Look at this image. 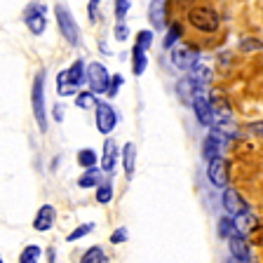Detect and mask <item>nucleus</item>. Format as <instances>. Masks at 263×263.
<instances>
[{
  "mask_svg": "<svg viewBox=\"0 0 263 263\" xmlns=\"http://www.w3.org/2000/svg\"><path fill=\"white\" fill-rule=\"evenodd\" d=\"M31 104L33 115L38 122L40 132H47V110H45V71H40L33 80V92H31Z\"/></svg>",
  "mask_w": 263,
  "mask_h": 263,
  "instance_id": "obj_1",
  "label": "nucleus"
},
{
  "mask_svg": "<svg viewBox=\"0 0 263 263\" xmlns=\"http://www.w3.org/2000/svg\"><path fill=\"white\" fill-rule=\"evenodd\" d=\"M188 22L202 33H214V31H219V26H221L219 14H216L212 7H195V10H191Z\"/></svg>",
  "mask_w": 263,
  "mask_h": 263,
  "instance_id": "obj_2",
  "label": "nucleus"
},
{
  "mask_svg": "<svg viewBox=\"0 0 263 263\" xmlns=\"http://www.w3.org/2000/svg\"><path fill=\"white\" fill-rule=\"evenodd\" d=\"M54 14H57V24H59L61 35H64V38L68 40L73 47H78V45H80V28H78L73 14L66 10L64 5H57L54 7Z\"/></svg>",
  "mask_w": 263,
  "mask_h": 263,
  "instance_id": "obj_3",
  "label": "nucleus"
},
{
  "mask_svg": "<svg viewBox=\"0 0 263 263\" xmlns=\"http://www.w3.org/2000/svg\"><path fill=\"white\" fill-rule=\"evenodd\" d=\"M85 80L89 82V89H92L94 94L108 92L110 76H108V71H106V66H101L99 61H92L89 66H85Z\"/></svg>",
  "mask_w": 263,
  "mask_h": 263,
  "instance_id": "obj_4",
  "label": "nucleus"
},
{
  "mask_svg": "<svg viewBox=\"0 0 263 263\" xmlns=\"http://www.w3.org/2000/svg\"><path fill=\"white\" fill-rule=\"evenodd\" d=\"M24 22H26L28 31H31L33 35H40V33L45 31V26H47V19H45V5H40V3L28 5L26 14H24Z\"/></svg>",
  "mask_w": 263,
  "mask_h": 263,
  "instance_id": "obj_5",
  "label": "nucleus"
},
{
  "mask_svg": "<svg viewBox=\"0 0 263 263\" xmlns=\"http://www.w3.org/2000/svg\"><path fill=\"white\" fill-rule=\"evenodd\" d=\"M115 125H118V113L113 110V106L110 104H99L97 101V127L101 134H110V132L115 129Z\"/></svg>",
  "mask_w": 263,
  "mask_h": 263,
  "instance_id": "obj_6",
  "label": "nucleus"
},
{
  "mask_svg": "<svg viewBox=\"0 0 263 263\" xmlns=\"http://www.w3.org/2000/svg\"><path fill=\"white\" fill-rule=\"evenodd\" d=\"M193 108H195V115H197V120L202 122V125H207V127H212L214 125V120H216V113H214V108H212V104H209V99L204 97L200 89L195 92V97H193Z\"/></svg>",
  "mask_w": 263,
  "mask_h": 263,
  "instance_id": "obj_7",
  "label": "nucleus"
},
{
  "mask_svg": "<svg viewBox=\"0 0 263 263\" xmlns=\"http://www.w3.org/2000/svg\"><path fill=\"white\" fill-rule=\"evenodd\" d=\"M172 61H174V66L176 68H181V71H191L193 66L200 61V54H197L195 47L181 45V47H176L174 52H172Z\"/></svg>",
  "mask_w": 263,
  "mask_h": 263,
  "instance_id": "obj_8",
  "label": "nucleus"
},
{
  "mask_svg": "<svg viewBox=\"0 0 263 263\" xmlns=\"http://www.w3.org/2000/svg\"><path fill=\"white\" fill-rule=\"evenodd\" d=\"M207 174H209V181H212L216 188H226L228 183V164L221 155L209 160V167H207Z\"/></svg>",
  "mask_w": 263,
  "mask_h": 263,
  "instance_id": "obj_9",
  "label": "nucleus"
},
{
  "mask_svg": "<svg viewBox=\"0 0 263 263\" xmlns=\"http://www.w3.org/2000/svg\"><path fill=\"white\" fill-rule=\"evenodd\" d=\"M226 132H221V129H212L209 132V137L204 139V143H202V155L207 160H212V158H216V155H221V151H223V146H226Z\"/></svg>",
  "mask_w": 263,
  "mask_h": 263,
  "instance_id": "obj_10",
  "label": "nucleus"
},
{
  "mask_svg": "<svg viewBox=\"0 0 263 263\" xmlns=\"http://www.w3.org/2000/svg\"><path fill=\"white\" fill-rule=\"evenodd\" d=\"M54 219H57L54 207L52 204H43L38 209V214H35V219H33V228L38 230V233H45V230H49L54 226Z\"/></svg>",
  "mask_w": 263,
  "mask_h": 263,
  "instance_id": "obj_11",
  "label": "nucleus"
},
{
  "mask_svg": "<svg viewBox=\"0 0 263 263\" xmlns=\"http://www.w3.org/2000/svg\"><path fill=\"white\" fill-rule=\"evenodd\" d=\"M223 207L228 209L230 214H242V212H247V202L240 197V193L235 191V188H226L223 191Z\"/></svg>",
  "mask_w": 263,
  "mask_h": 263,
  "instance_id": "obj_12",
  "label": "nucleus"
},
{
  "mask_svg": "<svg viewBox=\"0 0 263 263\" xmlns=\"http://www.w3.org/2000/svg\"><path fill=\"white\" fill-rule=\"evenodd\" d=\"M228 240H230V256L237 258V261H242V263H252L249 247H247L245 237H242L240 233H237V235H233V237H228Z\"/></svg>",
  "mask_w": 263,
  "mask_h": 263,
  "instance_id": "obj_13",
  "label": "nucleus"
},
{
  "mask_svg": "<svg viewBox=\"0 0 263 263\" xmlns=\"http://www.w3.org/2000/svg\"><path fill=\"white\" fill-rule=\"evenodd\" d=\"M115 162H118V146H115L113 139H106L104 143V160H101V167L104 172H113L115 170Z\"/></svg>",
  "mask_w": 263,
  "mask_h": 263,
  "instance_id": "obj_14",
  "label": "nucleus"
},
{
  "mask_svg": "<svg viewBox=\"0 0 263 263\" xmlns=\"http://www.w3.org/2000/svg\"><path fill=\"white\" fill-rule=\"evenodd\" d=\"M122 164H125V176L132 179L134 176V164H137V146L132 141L122 148Z\"/></svg>",
  "mask_w": 263,
  "mask_h": 263,
  "instance_id": "obj_15",
  "label": "nucleus"
},
{
  "mask_svg": "<svg viewBox=\"0 0 263 263\" xmlns=\"http://www.w3.org/2000/svg\"><path fill=\"white\" fill-rule=\"evenodd\" d=\"M64 73H66V80L71 82L73 87H80L82 82H85V61L78 59L76 64H73L68 71H64Z\"/></svg>",
  "mask_w": 263,
  "mask_h": 263,
  "instance_id": "obj_16",
  "label": "nucleus"
},
{
  "mask_svg": "<svg viewBox=\"0 0 263 263\" xmlns=\"http://www.w3.org/2000/svg\"><path fill=\"white\" fill-rule=\"evenodd\" d=\"M132 71H134V76H141L143 71H146V64H148V59H146V49L143 47H139V45H134V49H132Z\"/></svg>",
  "mask_w": 263,
  "mask_h": 263,
  "instance_id": "obj_17",
  "label": "nucleus"
},
{
  "mask_svg": "<svg viewBox=\"0 0 263 263\" xmlns=\"http://www.w3.org/2000/svg\"><path fill=\"white\" fill-rule=\"evenodd\" d=\"M176 92H179L181 101H186V104H191L193 97H195V92H197V85L191 80V78H186V80H181L179 85H176Z\"/></svg>",
  "mask_w": 263,
  "mask_h": 263,
  "instance_id": "obj_18",
  "label": "nucleus"
},
{
  "mask_svg": "<svg viewBox=\"0 0 263 263\" xmlns=\"http://www.w3.org/2000/svg\"><path fill=\"white\" fill-rule=\"evenodd\" d=\"M191 71H193V76H188V78H191V80L197 85V89L202 87V85H207V82H209V78H212V73H209V68H207V66H200V61H197V64L193 66Z\"/></svg>",
  "mask_w": 263,
  "mask_h": 263,
  "instance_id": "obj_19",
  "label": "nucleus"
},
{
  "mask_svg": "<svg viewBox=\"0 0 263 263\" xmlns=\"http://www.w3.org/2000/svg\"><path fill=\"white\" fill-rule=\"evenodd\" d=\"M99 179H101L99 170L87 167V170H85V174L78 179V186H80V188H94V186H99Z\"/></svg>",
  "mask_w": 263,
  "mask_h": 263,
  "instance_id": "obj_20",
  "label": "nucleus"
},
{
  "mask_svg": "<svg viewBox=\"0 0 263 263\" xmlns=\"http://www.w3.org/2000/svg\"><path fill=\"white\" fill-rule=\"evenodd\" d=\"M151 22L155 28H164V0H153L151 5Z\"/></svg>",
  "mask_w": 263,
  "mask_h": 263,
  "instance_id": "obj_21",
  "label": "nucleus"
},
{
  "mask_svg": "<svg viewBox=\"0 0 263 263\" xmlns=\"http://www.w3.org/2000/svg\"><path fill=\"white\" fill-rule=\"evenodd\" d=\"M80 263H108V256H106V252L101 247H92L89 252L82 254Z\"/></svg>",
  "mask_w": 263,
  "mask_h": 263,
  "instance_id": "obj_22",
  "label": "nucleus"
},
{
  "mask_svg": "<svg viewBox=\"0 0 263 263\" xmlns=\"http://www.w3.org/2000/svg\"><path fill=\"white\" fill-rule=\"evenodd\" d=\"M110 200H113V183H110V181L99 183V188H97V202L108 204Z\"/></svg>",
  "mask_w": 263,
  "mask_h": 263,
  "instance_id": "obj_23",
  "label": "nucleus"
},
{
  "mask_svg": "<svg viewBox=\"0 0 263 263\" xmlns=\"http://www.w3.org/2000/svg\"><path fill=\"white\" fill-rule=\"evenodd\" d=\"M40 254H43V249L38 245H28L22 252V256H19V263H38Z\"/></svg>",
  "mask_w": 263,
  "mask_h": 263,
  "instance_id": "obj_24",
  "label": "nucleus"
},
{
  "mask_svg": "<svg viewBox=\"0 0 263 263\" xmlns=\"http://www.w3.org/2000/svg\"><path fill=\"white\" fill-rule=\"evenodd\" d=\"M78 162H80V167H94L97 164V153H94L92 148H82L80 153H78Z\"/></svg>",
  "mask_w": 263,
  "mask_h": 263,
  "instance_id": "obj_25",
  "label": "nucleus"
},
{
  "mask_svg": "<svg viewBox=\"0 0 263 263\" xmlns=\"http://www.w3.org/2000/svg\"><path fill=\"white\" fill-rule=\"evenodd\" d=\"M219 235L221 237H233V235H237V228H235V221L233 219H221L219 221Z\"/></svg>",
  "mask_w": 263,
  "mask_h": 263,
  "instance_id": "obj_26",
  "label": "nucleus"
},
{
  "mask_svg": "<svg viewBox=\"0 0 263 263\" xmlns=\"http://www.w3.org/2000/svg\"><path fill=\"white\" fill-rule=\"evenodd\" d=\"M57 89H59L61 97H71V94H76L78 87H73L71 82L66 80V73H59V78H57Z\"/></svg>",
  "mask_w": 263,
  "mask_h": 263,
  "instance_id": "obj_27",
  "label": "nucleus"
},
{
  "mask_svg": "<svg viewBox=\"0 0 263 263\" xmlns=\"http://www.w3.org/2000/svg\"><path fill=\"white\" fill-rule=\"evenodd\" d=\"M76 104L80 108H92V106H97V97H94V92H80L76 99Z\"/></svg>",
  "mask_w": 263,
  "mask_h": 263,
  "instance_id": "obj_28",
  "label": "nucleus"
},
{
  "mask_svg": "<svg viewBox=\"0 0 263 263\" xmlns=\"http://www.w3.org/2000/svg\"><path fill=\"white\" fill-rule=\"evenodd\" d=\"M92 230H94V223H82V226H78V228L73 230L71 235H68V242L80 240V237H85L87 233H92Z\"/></svg>",
  "mask_w": 263,
  "mask_h": 263,
  "instance_id": "obj_29",
  "label": "nucleus"
},
{
  "mask_svg": "<svg viewBox=\"0 0 263 263\" xmlns=\"http://www.w3.org/2000/svg\"><path fill=\"white\" fill-rule=\"evenodd\" d=\"M129 5H132V0H115V16H118V22H122V19H125Z\"/></svg>",
  "mask_w": 263,
  "mask_h": 263,
  "instance_id": "obj_30",
  "label": "nucleus"
},
{
  "mask_svg": "<svg viewBox=\"0 0 263 263\" xmlns=\"http://www.w3.org/2000/svg\"><path fill=\"white\" fill-rule=\"evenodd\" d=\"M151 43H153V31H139V35H137V45H139V47L148 49V47H151Z\"/></svg>",
  "mask_w": 263,
  "mask_h": 263,
  "instance_id": "obj_31",
  "label": "nucleus"
},
{
  "mask_svg": "<svg viewBox=\"0 0 263 263\" xmlns=\"http://www.w3.org/2000/svg\"><path fill=\"white\" fill-rule=\"evenodd\" d=\"M179 26H172L170 31H167V38H164V47H172V45L176 43V40H179Z\"/></svg>",
  "mask_w": 263,
  "mask_h": 263,
  "instance_id": "obj_32",
  "label": "nucleus"
},
{
  "mask_svg": "<svg viewBox=\"0 0 263 263\" xmlns=\"http://www.w3.org/2000/svg\"><path fill=\"white\" fill-rule=\"evenodd\" d=\"M127 35H129V28L120 22L118 26H115V38H118V40H127Z\"/></svg>",
  "mask_w": 263,
  "mask_h": 263,
  "instance_id": "obj_33",
  "label": "nucleus"
},
{
  "mask_svg": "<svg viewBox=\"0 0 263 263\" xmlns=\"http://www.w3.org/2000/svg\"><path fill=\"white\" fill-rule=\"evenodd\" d=\"M125 240H127V230L125 228H118L113 235H110V242H113V245H118V242H125Z\"/></svg>",
  "mask_w": 263,
  "mask_h": 263,
  "instance_id": "obj_34",
  "label": "nucleus"
},
{
  "mask_svg": "<svg viewBox=\"0 0 263 263\" xmlns=\"http://www.w3.org/2000/svg\"><path fill=\"white\" fill-rule=\"evenodd\" d=\"M87 14H89V22H97V14H99V0H92V3H89Z\"/></svg>",
  "mask_w": 263,
  "mask_h": 263,
  "instance_id": "obj_35",
  "label": "nucleus"
},
{
  "mask_svg": "<svg viewBox=\"0 0 263 263\" xmlns=\"http://www.w3.org/2000/svg\"><path fill=\"white\" fill-rule=\"evenodd\" d=\"M122 85V78L120 76H115L113 78V85H108V97H115V92H118V87Z\"/></svg>",
  "mask_w": 263,
  "mask_h": 263,
  "instance_id": "obj_36",
  "label": "nucleus"
},
{
  "mask_svg": "<svg viewBox=\"0 0 263 263\" xmlns=\"http://www.w3.org/2000/svg\"><path fill=\"white\" fill-rule=\"evenodd\" d=\"M54 120L57 122L64 120V108H61V106H54Z\"/></svg>",
  "mask_w": 263,
  "mask_h": 263,
  "instance_id": "obj_37",
  "label": "nucleus"
},
{
  "mask_svg": "<svg viewBox=\"0 0 263 263\" xmlns=\"http://www.w3.org/2000/svg\"><path fill=\"white\" fill-rule=\"evenodd\" d=\"M228 263H242V261H237V258H233V256H230V258H228Z\"/></svg>",
  "mask_w": 263,
  "mask_h": 263,
  "instance_id": "obj_38",
  "label": "nucleus"
},
{
  "mask_svg": "<svg viewBox=\"0 0 263 263\" xmlns=\"http://www.w3.org/2000/svg\"><path fill=\"white\" fill-rule=\"evenodd\" d=\"M0 263H3V258H0Z\"/></svg>",
  "mask_w": 263,
  "mask_h": 263,
  "instance_id": "obj_39",
  "label": "nucleus"
}]
</instances>
